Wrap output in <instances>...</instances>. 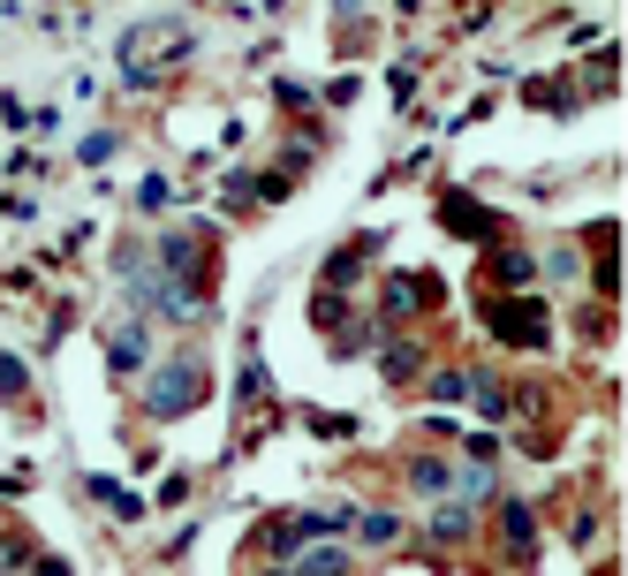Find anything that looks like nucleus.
<instances>
[{"instance_id":"f257e3e1","label":"nucleus","mask_w":628,"mask_h":576,"mask_svg":"<svg viewBox=\"0 0 628 576\" xmlns=\"http://www.w3.org/2000/svg\"><path fill=\"white\" fill-rule=\"evenodd\" d=\"M197 402V356H174V372L152 387V417H174V410H190Z\"/></svg>"},{"instance_id":"f03ea898","label":"nucleus","mask_w":628,"mask_h":576,"mask_svg":"<svg viewBox=\"0 0 628 576\" xmlns=\"http://www.w3.org/2000/svg\"><path fill=\"white\" fill-rule=\"evenodd\" d=\"M341 569H348L341 554H311V562H303V576H341Z\"/></svg>"}]
</instances>
